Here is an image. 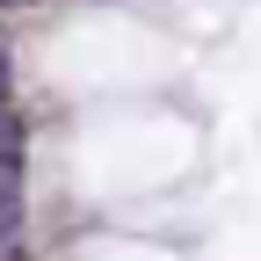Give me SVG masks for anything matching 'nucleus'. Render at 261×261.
Masks as SVG:
<instances>
[{
	"label": "nucleus",
	"mask_w": 261,
	"mask_h": 261,
	"mask_svg": "<svg viewBox=\"0 0 261 261\" xmlns=\"http://www.w3.org/2000/svg\"><path fill=\"white\" fill-rule=\"evenodd\" d=\"M0 160H22V123L0 109Z\"/></svg>",
	"instance_id": "obj_1"
},
{
	"label": "nucleus",
	"mask_w": 261,
	"mask_h": 261,
	"mask_svg": "<svg viewBox=\"0 0 261 261\" xmlns=\"http://www.w3.org/2000/svg\"><path fill=\"white\" fill-rule=\"evenodd\" d=\"M0 102H8V44H0Z\"/></svg>",
	"instance_id": "obj_2"
},
{
	"label": "nucleus",
	"mask_w": 261,
	"mask_h": 261,
	"mask_svg": "<svg viewBox=\"0 0 261 261\" xmlns=\"http://www.w3.org/2000/svg\"><path fill=\"white\" fill-rule=\"evenodd\" d=\"M0 8H29V0H0Z\"/></svg>",
	"instance_id": "obj_3"
}]
</instances>
